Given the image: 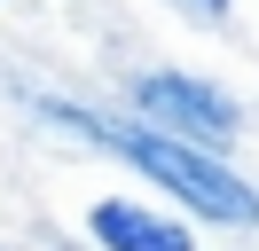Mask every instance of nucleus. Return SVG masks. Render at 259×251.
Instances as JSON below:
<instances>
[{"label": "nucleus", "mask_w": 259, "mask_h": 251, "mask_svg": "<svg viewBox=\"0 0 259 251\" xmlns=\"http://www.w3.org/2000/svg\"><path fill=\"white\" fill-rule=\"evenodd\" d=\"M48 118H63V126H79V134H95L110 157H126L134 173H149V181H157L165 196H181L189 212H204V220H228V228H259V196H251V188H243L236 173L220 165V157L189 149V141H165V134H149V126H134V118L71 110V102H48Z\"/></svg>", "instance_id": "nucleus-1"}, {"label": "nucleus", "mask_w": 259, "mask_h": 251, "mask_svg": "<svg viewBox=\"0 0 259 251\" xmlns=\"http://www.w3.org/2000/svg\"><path fill=\"white\" fill-rule=\"evenodd\" d=\"M134 110H142L134 126H149V134H165V141H189V149H212V141L236 134V102L212 94L204 78H181V71L142 78V87H134Z\"/></svg>", "instance_id": "nucleus-2"}, {"label": "nucleus", "mask_w": 259, "mask_h": 251, "mask_svg": "<svg viewBox=\"0 0 259 251\" xmlns=\"http://www.w3.org/2000/svg\"><path fill=\"white\" fill-rule=\"evenodd\" d=\"M87 228H95V243H102V251H196L181 220L149 212V204H126V196H102Z\"/></svg>", "instance_id": "nucleus-3"}, {"label": "nucleus", "mask_w": 259, "mask_h": 251, "mask_svg": "<svg viewBox=\"0 0 259 251\" xmlns=\"http://www.w3.org/2000/svg\"><path fill=\"white\" fill-rule=\"evenodd\" d=\"M181 8H189L196 24H220V16H228V0H181Z\"/></svg>", "instance_id": "nucleus-4"}]
</instances>
